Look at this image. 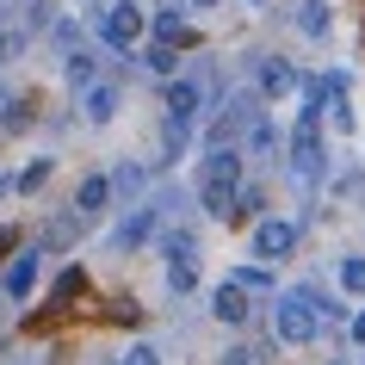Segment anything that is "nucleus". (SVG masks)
Instances as JSON below:
<instances>
[{"mask_svg": "<svg viewBox=\"0 0 365 365\" xmlns=\"http://www.w3.org/2000/svg\"><path fill=\"white\" fill-rule=\"evenodd\" d=\"M192 6H217V0H192Z\"/></svg>", "mask_w": 365, "mask_h": 365, "instance_id": "nucleus-33", "label": "nucleus"}, {"mask_svg": "<svg viewBox=\"0 0 365 365\" xmlns=\"http://www.w3.org/2000/svg\"><path fill=\"white\" fill-rule=\"evenodd\" d=\"M291 25H297L304 38H328V25H334V6H328V0H297Z\"/></svg>", "mask_w": 365, "mask_h": 365, "instance_id": "nucleus-11", "label": "nucleus"}, {"mask_svg": "<svg viewBox=\"0 0 365 365\" xmlns=\"http://www.w3.org/2000/svg\"><path fill=\"white\" fill-rule=\"evenodd\" d=\"M99 38H106V50H118V56L136 62V43L149 38V13H143L136 0H112V6L99 13Z\"/></svg>", "mask_w": 365, "mask_h": 365, "instance_id": "nucleus-2", "label": "nucleus"}, {"mask_svg": "<svg viewBox=\"0 0 365 365\" xmlns=\"http://www.w3.org/2000/svg\"><path fill=\"white\" fill-rule=\"evenodd\" d=\"M75 211L81 217H106L112 211V173H87L75 186Z\"/></svg>", "mask_w": 365, "mask_h": 365, "instance_id": "nucleus-9", "label": "nucleus"}, {"mask_svg": "<svg viewBox=\"0 0 365 365\" xmlns=\"http://www.w3.org/2000/svg\"><path fill=\"white\" fill-rule=\"evenodd\" d=\"M143 68L161 75V81H180V50H173V43H149V50H143Z\"/></svg>", "mask_w": 365, "mask_h": 365, "instance_id": "nucleus-16", "label": "nucleus"}, {"mask_svg": "<svg viewBox=\"0 0 365 365\" xmlns=\"http://www.w3.org/2000/svg\"><path fill=\"white\" fill-rule=\"evenodd\" d=\"M118 365H161V353H155V346H143V341H136V346H124V359H118Z\"/></svg>", "mask_w": 365, "mask_h": 365, "instance_id": "nucleus-28", "label": "nucleus"}, {"mask_svg": "<svg viewBox=\"0 0 365 365\" xmlns=\"http://www.w3.org/2000/svg\"><path fill=\"white\" fill-rule=\"evenodd\" d=\"M254 93L260 99H291L297 93V68L285 56H254Z\"/></svg>", "mask_w": 365, "mask_h": 365, "instance_id": "nucleus-7", "label": "nucleus"}, {"mask_svg": "<svg viewBox=\"0 0 365 365\" xmlns=\"http://www.w3.org/2000/svg\"><path fill=\"white\" fill-rule=\"evenodd\" d=\"M149 38H155V43H173V50H180V38H186V13H180V6H161V13L149 19Z\"/></svg>", "mask_w": 365, "mask_h": 365, "instance_id": "nucleus-14", "label": "nucleus"}, {"mask_svg": "<svg viewBox=\"0 0 365 365\" xmlns=\"http://www.w3.org/2000/svg\"><path fill=\"white\" fill-rule=\"evenodd\" d=\"M248 291H242V285H217V297H211V316H217V322H230V328H242V322H248Z\"/></svg>", "mask_w": 365, "mask_h": 365, "instance_id": "nucleus-10", "label": "nucleus"}, {"mask_svg": "<svg viewBox=\"0 0 365 365\" xmlns=\"http://www.w3.org/2000/svg\"><path fill=\"white\" fill-rule=\"evenodd\" d=\"M155 223H161V217H155V205H136L130 217H118V223H112L106 248H118V254H130V248H149V242H155Z\"/></svg>", "mask_w": 365, "mask_h": 365, "instance_id": "nucleus-6", "label": "nucleus"}, {"mask_svg": "<svg viewBox=\"0 0 365 365\" xmlns=\"http://www.w3.org/2000/svg\"><path fill=\"white\" fill-rule=\"evenodd\" d=\"M316 118H322V106H304V112H297V130L285 136V168L297 173L304 186H316L328 173V143L316 136Z\"/></svg>", "mask_w": 365, "mask_h": 365, "instance_id": "nucleus-1", "label": "nucleus"}, {"mask_svg": "<svg viewBox=\"0 0 365 365\" xmlns=\"http://www.w3.org/2000/svg\"><path fill=\"white\" fill-rule=\"evenodd\" d=\"M242 143H248L242 155H279V130H272V118H254Z\"/></svg>", "mask_w": 365, "mask_h": 365, "instance_id": "nucleus-19", "label": "nucleus"}, {"mask_svg": "<svg viewBox=\"0 0 365 365\" xmlns=\"http://www.w3.org/2000/svg\"><path fill=\"white\" fill-rule=\"evenodd\" d=\"M353 341L365 346V309H359V316H353Z\"/></svg>", "mask_w": 365, "mask_h": 365, "instance_id": "nucleus-32", "label": "nucleus"}, {"mask_svg": "<svg viewBox=\"0 0 365 365\" xmlns=\"http://www.w3.org/2000/svg\"><path fill=\"white\" fill-rule=\"evenodd\" d=\"M328 365H346V359H328Z\"/></svg>", "mask_w": 365, "mask_h": 365, "instance_id": "nucleus-35", "label": "nucleus"}, {"mask_svg": "<svg viewBox=\"0 0 365 365\" xmlns=\"http://www.w3.org/2000/svg\"><path fill=\"white\" fill-rule=\"evenodd\" d=\"M81 285H87V272H81V267L56 272V285H50V304H75V297H81Z\"/></svg>", "mask_w": 365, "mask_h": 365, "instance_id": "nucleus-21", "label": "nucleus"}, {"mask_svg": "<svg viewBox=\"0 0 365 365\" xmlns=\"http://www.w3.org/2000/svg\"><path fill=\"white\" fill-rule=\"evenodd\" d=\"M235 192H242V186H198L205 211H211V217H223V223H235Z\"/></svg>", "mask_w": 365, "mask_h": 365, "instance_id": "nucleus-18", "label": "nucleus"}, {"mask_svg": "<svg viewBox=\"0 0 365 365\" xmlns=\"http://www.w3.org/2000/svg\"><path fill=\"white\" fill-rule=\"evenodd\" d=\"M143 180H149V173L136 168V161H124V168L112 173V198H136V192H143Z\"/></svg>", "mask_w": 365, "mask_h": 365, "instance_id": "nucleus-22", "label": "nucleus"}, {"mask_svg": "<svg viewBox=\"0 0 365 365\" xmlns=\"http://www.w3.org/2000/svg\"><path fill=\"white\" fill-rule=\"evenodd\" d=\"M217 365H254V353H248V346H230V353H223Z\"/></svg>", "mask_w": 365, "mask_h": 365, "instance_id": "nucleus-30", "label": "nucleus"}, {"mask_svg": "<svg viewBox=\"0 0 365 365\" xmlns=\"http://www.w3.org/2000/svg\"><path fill=\"white\" fill-rule=\"evenodd\" d=\"M230 285H242V291H267L272 279H267V267H235V272H230Z\"/></svg>", "mask_w": 365, "mask_h": 365, "instance_id": "nucleus-26", "label": "nucleus"}, {"mask_svg": "<svg viewBox=\"0 0 365 365\" xmlns=\"http://www.w3.org/2000/svg\"><path fill=\"white\" fill-rule=\"evenodd\" d=\"M248 248H254L260 267H267V260H285V254H297V223H291V217H260L254 235H248Z\"/></svg>", "mask_w": 365, "mask_h": 365, "instance_id": "nucleus-4", "label": "nucleus"}, {"mask_svg": "<svg viewBox=\"0 0 365 365\" xmlns=\"http://www.w3.org/2000/svg\"><path fill=\"white\" fill-rule=\"evenodd\" d=\"M248 6H267V0H248Z\"/></svg>", "mask_w": 365, "mask_h": 365, "instance_id": "nucleus-34", "label": "nucleus"}, {"mask_svg": "<svg viewBox=\"0 0 365 365\" xmlns=\"http://www.w3.org/2000/svg\"><path fill=\"white\" fill-rule=\"evenodd\" d=\"M25 50V31H6V25H0V62H13Z\"/></svg>", "mask_w": 365, "mask_h": 365, "instance_id": "nucleus-29", "label": "nucleus"}, {"mask_svg": "<svg viewBox=\"0 0 365 365\" xmlns=\"http://www.w3.org/2000/svg\"><path fill=\"white\" fill-rule=\"evenodd\" d=\"M272 328H279V341H285V346H309L316 334H322L316 309L304 304V291H279V304H272Z\"/></svg>", "mask_w": 365, "mask_h": 365, "instance_id": "nucleus-3", "label": "nucleus"}, {"mask_svg": "<svg viewBox=\"0 0 365 365\" xmlns=\"http://www.w3.org/2000/svg\"><path fill=\"white\" fill-rule=\"evenodd\" d=\"M31 285H38V248H31V254H19V260L6 267V297H25Z\"/></svg>", "mask_w": 365, "mask_h": 365, "instance_id": "nucleus-15", "label": "nucleus"}, {"mask_svg": "<svg viewBox=\"0 0 365 365\" xmlns=\"http://www.w3.org/2000/svg\"><path fill=\"white\" fill-rule=\"evenodd\" d=\"M25 6V25H31V31H56V6H50V0H19Z\"/></svg>", "mask_w": 365, "mask_h": 365, "instance_id": "nucleus-24", "label": "nucleus"}, {"mask_svg": "<svg viewBox=\"0 0 365 365\" xmlns=\"http://www.w3.org/2000/svg\"><path fill=\"white\" fill-rule=\"evenodd\" d=\"M334 279H341V297H365V254H346Z\"/></svg>", "mask_w": 365, "mask_h": 365, "instance_id": "nucleus-20", "label": "nucleus"}, {"mask_svg": "<svg viewBox=\"0 0 365 365\" xmlns=\"http://www.w3.org/2000/svg\"><path fill=\"white\" fill-rule=\"evenodd\" d=\"M242 168H248V155H242V149H205V161H198V186H242Z\"/></svg>", "mask_w": 365, "mask_h": 365, "instance_id": "nucleus-8", "label": "nucleus"}, {"mask_svg": "<svg viewBox=\"0 0 365 365\" xmlns=\"http://www.w3.org/2000/svg\"><path fill=\"white\" fill-rule=\"evenodd\" d=\"M43 180H50V161H31V168H25L19 180H13V186H19V192H38Z\"/></svg>", "mask_w": 365, "mask_h": 365, "instance_id": "nucleus-27", "label": "nucleus"}, {"mask_svg": "<svg viewBox=\"0 0 365 365\" xmlns=\"http://www.w3.org/2000/svg\"><path fill=\"white\" fill-rule=\"evenodd\" d=\"M68 87H75V93L99 87V62H93V50H68Z\"/></svg>", "mask_w": 365, "mask_h": 365, "instance_id": "nucleus-17", "label": "nucleus"}, {"mask_svg": "<svg viewBox=\"0 0 365 365\" xmlns=\"http://www.w3.org/2000/svg\"><path fill=\"white\" fill-rule=\"evenodd\" d=\"M161 99H168V124H173V130H192L198 112H205V87H198L192 75L168 81V87H161Z\"/></svg>", "mask_w": 365, "mask_h": 365, "instance_id": "nucleus-5", "label": "nucleus"}, {"mask_svg": "<svg viewBox=\"0 0 365 365\" xmlns=\"http://www.w3.org/2000/svg\"><path fill=\"white\" fill-rule=\"evenodd\" d=\"M13 248H19V235H13V230H0V260H6Z\"/></svg>", "mask_w": 365, "mask_h": 365, "instance_id": "nucleus-31", "label": "nucleus"}, {"mask_svg": "<svg viewBox=\"0 0 365 365\" xmlns=\"http://www.w3.org/2000/svg\"><path fill=\"white\" fill-rule=\"evenodd\" d=\"M118 87L112 81H99V87H87V93H81V112H87V124H106V118H118Z\"/></svg>", "mask_w": 365, "mask_h": 365, "instance_id": "nucleus-12", "label": "nucleus"}, {"mask_svg": "<svg viewBox=\"0 0 365 365\" xmlns=\"http://www.w3.org/2000/svg\"><path fill=\"white\" fill-rule=\"evenodd\" d=\"M297 291H304V304L316 309V322H322V328H341L346 322V297H328L322 285H297Z\"/></svg>", "mask_w": 365, "mask_h": 365, "instance_id": "nucleus-13", "label": "nucleus"}, {"mask_svg": "<svg viewBox=\"0 0 365 365\" xmlns=\"http://www.w3.org/2000/svg\"><path fill=\"white\" fill-rule=\"evenodd\" d=\"M168 291H173V297L198 291V260H173V267H168Z\"/></svg>", "mask_w": 365, "mask_h": 365, "instance_id": "nucleus-23", "label": "nucleus"}, {"mask_svg": "<svg viewBox=\"0 0 365 365\" xmlns=\"http://www.w3.org/2000/svg\"><path fill=\"white\" fill-rule=\"evenodd\" d=\"M235 217H267V192L260 186H242L235 192Z\"/></svg>", "mask_w": 365, "mask_h": 365, "instance_id": "nucleus-25", "label": "nucleus"}]
</instances>
